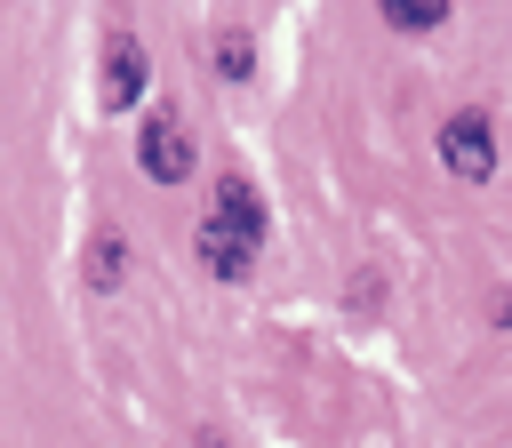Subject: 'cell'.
I'll return each mask as SVG.
<instances>
[{
	"mask_svg": "<svg viewBox=\"0 0 512 448\" xmlns=\"http://www.w3.org/2000/svg\"><path fill=\"white\" fill-rule=\"evenodd\" d=\"M440 160H448L456 184H488V176H496V120H488V112H448Z\"/></svg>",
	"mask_w": 512,
	"mask_h": 448,
	"instance_id": "1",
	"label": "cell"
},
{
	"mask_svg": "<svg viewBox=\"0 0 512 448\" xmlns=\"http://www.w3.org/2000/svg\"><path fill=\"white\" fill-rule=\"evenodd\" d=\"M136 160H144L152 184H192V128L160 104V112L144 120V136H136Z\"/></svg>",
	"mask_w": 512,
	"mask_h": 448,
	"instance_id": "2",
	"label": "cell"
},
{
	"mask_svg": "<svg viewBox=\"0 0 512 448\" xmlns=\"http://www.w3.org/2000/svg\"><path fill=\"white\" fill-rule=\"evenodd\" d=\"M136 96H144V48H136V32H112V40H104V80H96V104L120 120Z\"/></svg>",
	"mask_w": 512,
	"mask_h": 448,
	"instance_id": "3",
	"label": "cell"
},
{
	"mask_svg": "<svg viewBox=\"0 0 512 448\" xmlns=\"http://www.w3.org/2000/svg\"><path fill=\"white\" fill-rule=\"evenodd\" d=\"M192 248H200V264H208L216 280H248V272H256V240H248V232H232V224H224L216 208L200 216V232H192Z\"/></svg>",
	"mask_w": 512,
	"mask_h": 448,
	"instance_id": "4",
	"label": "cell"
},
{
	"mask_svg": "<svg viewBox=\"0 0 512 448\" xmlns=\"http://www.w3.org/2000/svg\"><path fill=\"white\" fill-rule=\"evenodd\" d=\"M216 216L264 248V200H256V184H248V176H216Z\"/></svg>",
	"mask_w": 512,
	"mask_h": 448,
	"instance_id": "5",
	"label": "cell"
},
{
	"mask_svg": "<svg viewBox=\"0 0 512 448\" xmlns=\"http://www.w3.org/2000/svg\"><path fill=\"white\" fill-rule=\"evenodd\" d=\"M120 272H128L120 232H96V240H88V288H120Z\"/></svg>",
	"mask_w": 512,
	"mask_h": 448,
	"instance_id": "6",
	"label": "cell"
},
{
	"mask_svg": "<svg viewBox=\"0 0 512 448\" xmlns=\"http://www.w3.org/2000/svg\"><path fill=\"white\" fill-rule=\"evenodd\" d=\"M384 24H392V32H440V24H448V8H440V0H392V8H384Z\"/></svg>",
	"mask_w": 512,
	"mask_h": 448,
	"instance_id": "7",
	"label": "cell"
},
{
	"mask_svg": "<svg viewBox=\"0 0 512 448\" xmlns=\"http://www.w3.org/2000/svg\"><path fill=\"white\" fill-rule=\"evenodd\" d=\"M216 72H224V80H248V72H256V56H248V32H240V24H224V32H216Z\"/></svg>",
	"mask_w": 512,
	"mask_h": 448,
	"instance_id": "8",
	"label": "cell"
},
{
	"mask_svg": "<svg viewBox=\"0 0 512 448\" xmlns=\"http://www.w3.org/2000/svg\"><path fill=\"white\" fill-rule=\"evenodd\" d=\"M200 448H224V440H216V432H208V440H200Z\"/></svg>",
	"mask_w": 512,
	"mask_h": 448,
	"instance_id": "9",
	"label": "cell"
}]
</instances>
